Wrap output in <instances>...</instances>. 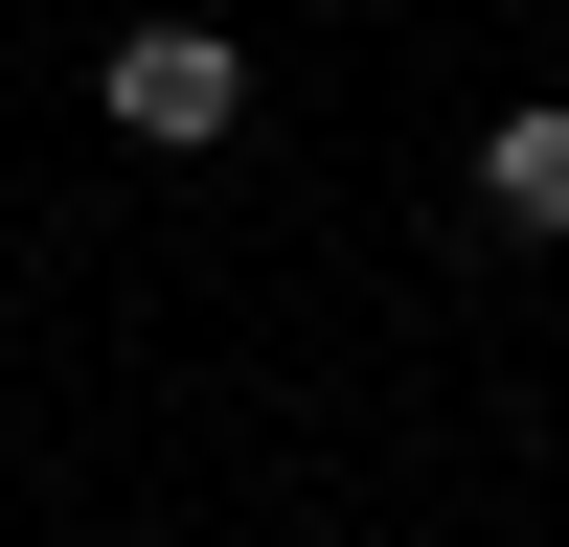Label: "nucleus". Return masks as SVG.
Masks as SVG:
<instances>
[{
	"label": "nucleus",
	"mask_w": 569,
	"mask_h": 547,
	"mask_svg": "<svg viewBox=\"0 0 569 547\" xmlns=\"http://www.w3.org/2000/svg\"><path fill=\"white\" fill-rule=\"evenodd\" d=\"M91 91H114V137H160V160H206V137L251 115V46H228V23H137V46H114Z\"/></svg>",
	"instance_id": "nucleus-1"
},
{
	"label": "nucleus",
	"mask_w": 569,
	"mask_h": 547,
	"mask_svg": "<svg viewBox=\"0 0 569 547\" xmlns=\"http://www.w3.org/2000/svg\"><path fill=\"white\" fill-rule=\"evenodd\" d=\"M479 206H501V228H547V251H569V91H525V115L479 137Z\"/></svg>",
	"instance_id": "nucleus-2"
}]
</instances>
